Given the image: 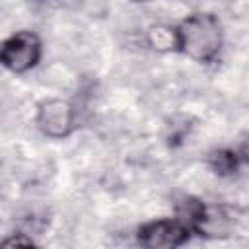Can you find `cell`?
<instances>
[{
	"instance_id": "cell-1",
	"label": "cell",
	"mask_w": 249,
	"mask_h": 249,
	"mask_svg": "<svg viewBox=\"0 0 249 249\" xmlns=\"http://www.w3.org/2000/svg\"><path fill=\"white\" fill-rule=\"evenodd\" d=\"M177 47L193 60L206 62L222 47V25L210 14H195L177 29Z\"/></svg>"
},
{
	"instance_id": "cell-2",
	"label": "cell",
	"mask_w": 249,
	"mask_h": 249,
	"mask_svg": "<svg viewBox=\"0 0 249 249\" xmlns=\"http://www.w3.org/2000/svg\"><path fill=\"white\" fill-rule=\"evenodd\" d=\"M39 39L29 31L12 35L2 47V62L12 72H25L39 60Z\"/></svg>"
},
{
	"instance_id": "cell-3",
	"label": "cell",
	"mask_w": 249,
	"mask_h": 249,
	"mask_svg": "<svg viewBox=\"0 0 249 249\" xmlns=\"http://www.w3.org/2000/svg\"><path fill=\"white\" fill-rule=\"evenodd\" d=\"M37 124L47 136L62 138L72 130V124H74L72 107L66 101L49 99V101L41 103V107L37 111Z\"/></svg>"
},
{
	"instance_id": "cell-4",
	"label": "cell",
	"mask_w": 249,
	"mask_h": 249,
	"mask_svg": "<svg viewBox=\"0 0 249 249\" xmlns=\"http://www.w3.org/2000/svg\"><path fill=\"white\" fill-rule=\"evenodd\" d=\"M187 226L177 220H158L142 228L140 243L150 249H163V247H177L187 239Z\"/></svg>"
},
{
	"instance_id": "cell-5",
	"label": "cell",
	"mask_w": 249,
	"mask_h": 249,
	"mask_svg": "<svg viewBox=\"0 0 249 249\" xmlns=\"http://www.w3.org/2000/svg\"><path fill=\"white\" fill-rule=\"evenodd\" d=\"M210 165L218 173H230L235 169V158L230 152H214L210 156Z\"/></svg>"
},
{
	"instance_id": "cell-6",
	"label": "cell",
	"mask_w": 249,
	"mask_h": 249,
	"mask_svg": "<svg viewBox=\"0 0 249 249\" xmlns=\"http://www.w3.org/2000/svg\"><path fill=\"white\" fill-rule=\"evenodd\" d=\"M241 154H243L245 160H249V138L243 142V146H241Z\"/></svg>"
}]
</instances>
